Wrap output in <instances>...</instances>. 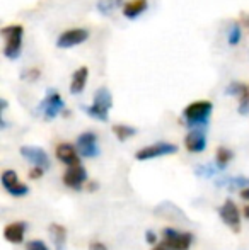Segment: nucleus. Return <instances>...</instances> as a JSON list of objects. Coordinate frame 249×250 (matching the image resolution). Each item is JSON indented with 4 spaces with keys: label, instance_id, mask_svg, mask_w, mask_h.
I'll return each mask as SVG.
<instances>
[{
    "label": "nucleus",
    "instance_id": "obj_4",
    "mask_svg": "<svg viewBox=\"0 0 249 250\" xmlns=\"http://www.w3.org/2000/svg\"><path fill=\"white\" fill-rule=\"evenodd\" d=\"M63 109H65V102H63L60 92L55 89H48L46 97H45L43 102L40 104V111L43 112L45 119L51 121V119H55L60 114Z\"/></svg>",
    "mask_w": 249,
    "mask_h": 250
},
{
    "label": "nucleus",
    "instance_id": "obj_31",
    "mask_svg": "<svg viewBox=\"0 0 249 250\" xmlns=\"http://www.w3.org/2000/svg\"><path fill=\"white\" fill-rule=\"evenodd\" d=\"M241 198H243V199H249V188H246L244 191H241Z\"/></svg>",
    "mask_w": 249,
    "mask_h": 250
},
{
    "label": "nucleus",
    "instance_id": "obj_27",
    "mask_svg": "<svg viewBox=\"0 0 249 250\" xmlns=\"http://www.w3.org/2000/svg\"><path fill=\"white\" fill-rule=\"evenodd\" d=\"M40 75H41L40 70H38V68H31V70H27V72L23 73V79L24 80H31V82H33V80H36Z\"/></svg>",
    "mask_w": 249,
    "mask_h": 250
},
{
    "label": "nucleus",
    "instance_id": "obj_21",
    "mask_svg": "<svg viewBox=\"0 0 249 250\" xmlns=\"http://www.w3.org/2000/svg\"><path fill=\"white\" fill-rule=\"evenodd\" d=\"M217 186H229V188H246L249 186V179L246 177H227L222 181H217Z\"/></svg>",
    "mask_w": 249,
    "mask_h": 250
},
{
    "label": "nucleus",
    "instance_id": "obj_23",
    "mask_svg": "<svg viewBox=\"0 0 249 250\" xmlns=\"http://www.w3.org/2000/svg\"><path fill=\"white\" fill-rule=\"evenodd\" d=\"M220 168L215 165H200V167H196V175H200V177H212V175H215L217 172H219Z\"/></svg>",
    "mask_w": 249,
    "mask_h": 250
},
{
    "label": "nucleus",
    "instance_id": "obj_20",
    "mask_svg": "<svg viewBox=\"0 0 249 250\" xmlns=\"http://www.w3.org/2000/svg\"><path fill=\"white\" fill-rule=\"evenodd\" d=\"M232 158H234V153L229 148H226V146H219V148H217V167H219L220 170H224Z\"/></svg>",
    "mask_w": 249,
    "mask_h": 250
},
{
    "label": "nucleus",
    "instance_id": "obj_25",
    "mask_svg": "<svg viewBox=\"0 0 249 250\" xmlns=\"http://www.w3.org/2000/svg\"><path fill=\"white\" fill-rule=\"evenodd\" d=\"M249 112V90L246 89L239 96V114H248Z\"/></svg>",
    "mask_w": 249,
    "mask_h": 250
},
{
    "label": "nucleus",
    "instance_id": "obj_13",
    "mask_svg": "<svg viewBox=\"0 0 249 250\" xmlns=\"http://www.w3.org/2000/svg\"><path fill=\"white\" fill-rule=\"evenodd\" d=\"M184 146L191 153H202L206 148V136L202 128H193L184 138Z\"/></svg>",
    "mask_w": 249,
    "mask_h": 250
},
{
    "label": "nucleus",
    "instance_id": "obj_2",
    "mask_svg": "<svg viewBox=\"0 0 249 250\" xmlns=\"http://www.w3.org/2000/svg\"><path fill=\"white\" fill-rule=\"evenodd\" d=\"M0 33H2L3 41H5V44H3V56L9 60L19 58L21 51H23L24 27L21 24H10V26L3 27Z\"/></svg>",
    "mask_w": 249,
    "mask_h": 250
},
{
    "label": "nucleus",
    "instance_id": "obj_26",
    "mask_svg": "<svg viewBox=\"0 0 249 250\" xmlns=\"http://www.w3.org/2000/svg\"><path fill=\"white\" fill-rule=\"evenodd\" d=\"M26 250H48V247L41 240H31L27 242Z\"/></svg>",
    "mask_w": 249,
    "mask_h": 250
},
{
    "label": "nucleus",
    "instance_id": "obj_14",
    "mask_svg": "<svg viewBox=\"0 0 249 250\" xmlns=\"http://www.w3.org/2000/svg\"><path fill=\"white\" fill-rule=\"evenodd\" d=\"M27 225L24 221H14V223L7 225L3 230V237L10 244H21L24 240V231H26Z\"/></svg>",
    "mask_w": 249,
    "mask_h": 250
},
{
    "label": "nucleus",
    "instance_id": "obj_29",
    "mask_svg": "<svg viewBox=\"0 0 249 250\" xmlns=\"http://www.w3.org/2000/svg\"><path fill=\"white\" fill-rule=\"evenodd\" d=\"M145 240H147V244H156L157 242V235L154 233V231H147L145 233Z\"/></svg>",
    "mask_w": 249,
    "mask_h": 250
},
{
    "label": "nucleus",
    "instance_id": "obj_15",
    "mask_svg": "<svg viewBox=\"0 0 249 250\" xmlns=\"http://www.w3.org/2000/svg\"><path fill=\"white\" fill-rule=\"evenodd\" d=\"M57 158L67 165H77L79 164V150L70 143H60L57 146Z\"/></svg>",
    "mask_w": 249,
    "mask_h": 250
},
{
    "label": "nucleus",
    "instance_id": "obj_30",
    "mask_svg": "<svg viewBox=\"0 0 249 250\" xmlns=\"http://www.w3.org/2000/svg\"><path fill=\"white\" fill-rule=\"evenodd\" d=\"M89 250H108L106 245L101 244V242H92V244L89 245Z\"/></svg>",
    "mask_w": 249,
    "mask_h": 250
},
{
    "label": "nucleus",
    "instance_id": "obj_1",
    "mask_svg": "<svg viewBox=\"0 0 249 250\" xmlns=\"http://www.w3.org/2000/svg\"><path fill=\"white\" fill-rule=\"evenodd\" d=\"M213 111V104L210 101H195L188 104L183 111L184 123L189 128H202L208 123Z\"/></svg>",
    "mask_w": 249,
    "mask_h": 250
},
{
    "label": "nucleus",
    "instance_id": "obj_17",
    "mask_svg": "<svg viewBox=\"0 0 249 250\" xmlns=\"http://www.w3.org/2000/svg\"><path fill=\"white\" fill-rule=\"evenodd\" d=\"M149 7L147 0H130L123 5V16L126 19H136L138 16H142Z\"/></svg>",
    "mask_w": 249,
    "mask_h": 250
},
{
    "label": "nucleus",
    "instance_id": "obj_9",
    "mask_svg": "<svg viewBox=\"0 0 249 250\" xmlns=\"http://www.w3.org/2000/svg\"><path fill=\"white\" fill-rule=\"evenodd\" d=\"M219 214H220V218H222V221L230 228V230L239 233L241 231V213H239V209H237L236 203H232L230 199L226 201V203L222 204V208L219 209Z\"/></svg>",
    "mask_w": 249,
    "mask_h": 250
},
{
    "label": "nucleus",
    "instance_id": "obj_3",
    "mask_svg": "<svg viewBox=\"0 0 249 250\" xmlns=\"http://www.w3.org/2000/svg\"><path fill=\"white\" fill-rule=\"evenodd\" d=\"M111 105H113V96L106 87H99L94 94V101L91 105L84 107V111L91 116V118L97 119V121H106L108 112H110Z\"/></svg>",
    "mask_w": 249,
    "mask_h": 250
},
{
    "label": "nucleus",
    "instance_id": "obj_18",
    "mask_svg": "<svg viewBox=\"0 0 249 250\" xmlns=\"http://www.w3.org/2000/svg\"><path fill=\"white\" fill-rule=\"evenodd\" d=\"M50 237H51V242H53L55 249L57 250L65 249V242H67L65 227H62V225H58V223H51L50 225Z\"/></svg>",
    "mask_w": 249,
    "mask_h": 250
},
{
    "label": "nucleus",
    "instance_id": "obj_34",
    "mask_svg": "<svg viewBox=\"0 0 249 250\" xmlns=\"http://www.w3.org/2000/svg\"><path fill=\"white\" fill-rule=\"evenodd\" d=\"M244 213H246V216H248V218H249V206H248V208H246V209H244Z\"/></svg>",
    "mask_w": 249,
    "mask_h": 250
},
{
    "label": "nucleus",
    "instance_id": "obj_5",
    "mask_svg": "<svg viewBox=\"0 0 249 250\" xmlns=\"http://www.w3.org/2000/svg\"><path fill=\"white\" fill-rule=\"evenodd\" d=\"M176 151H178L176 145L159 142V143H154V145L143 146L142 150L136 151L135 158L140 162H145V160H152V158H157V157H164V155H173V153H176Z\"/></svg>",
    "mask_w": 249,
    "mask_h": 250
},
{
    "label": "nucleus",
    "instance_id": "obj_22",
    "mask_svg": "<svg viewBox=\"0 0 249 250\" xmlns=\"http://www.w3.org/2000/svg\"><path fill=\"white\" fill-rule=\"evenodd\" d=\"M241 38H243V31H241L239 24H232L229 29V34H227V43L230 46H237L241 43Z\"/></svg>",
    "mask_w": 249,
    "mask_h": 250
},
{
    "label": "nucleus",
    "instance_id": "obj_8",
    "mask_svg": "<svg viewBox=\"0 0 249 250\" xmlns=\"http://www.w3.org/2000/svg\"><path fill=\"white\" fill-rule=\"evenodd\" d=\"M164 235V245L169 247L171 250H188L193 242L191 233H180V231L173 230V228H166L162 231Z\"/></svg>",
    "mask_w": 249,
    "mask_h": 250
},
{
    "label": "nucleus",
    "instance_id": "obj_33",
    "mask_svg": "<svg viewBox=\"0 0 249 250\" xmlns=\"http://www.w3.org/2000/svg\"><path fill=\"white\" fill-rule=\"evenodd\" d=\"M244 24H246V26L249 27V16H248V17H244Z\"/></svg>",
    "mask_w": 249,
    "mask_h": 250
},
{
    "label": "nucleus",
    "instance_id": "obj_16",
    "mask_svg": "<svg viewBox=\"0 0 249 250\" xmlns=\"http://www.w3.org/2000/svg\"><path fill=\"white\" fill-rule=\"evenodd\" d=\"M87 79H89V68L87 66H80L79 70H75L72 75V82H70V92L73 96L82 94L84 89H86Z\"/></svg>",
    "mask_w": 249,
    "mask_h": 250
},
{
    "label": "nucleus",
    "instance_id": "obj_7",
    "mask_svg": "<svg viewBox=\"0 0 249 250\" xmlns=\"http://www.w3.org/2000/svg\"><path fill=\"white\" fill-rule=\"evenodd\" d=\"M0 181H2L3 189L14 198H23V196H26L29 192V188L19 181V177H17V174L14 170H3Z\"/></svg>",
    "mask_w": 249,
    "mask_h": 250
},
{
    "label": "nucleus",
    "instance_id": "obj_24",
    "mask_svg": "<svg viewBox=\"0 0 249 250\" xmlns=\"http://www.w3.org/2000/svg\"><path fill=\"white\" fill-rule=\"evenodd\" d=\"M246 89H248V87L244 85V83H241V82H232V83H230V85L226 89V94H227V96H237V97H239L241 94H243Z\"/></svg>",
    "mask_w": 249,
    "mask_h": 250
},
{
    "label": "nucleus",
    "instance_id": "obj_19",
    "mask_svg": "<svg viewBox=\"0 0 249 250\" xmlns=\"http://www.w3.org/2000/svg\"><path fill=\"white\" fill-rule=\"evenodd\" d=\"M113 133L120 142H126L128 138L136 135V129L133 126H128V125H114L113 126Z\"/></svg>",
    "mask_w": 249,
    "mask_h": 250
},
{
    "label": "nucleus",
    "instance_id": "obj_10",
    "mask_svg": "<svg viewBox=\"0 0 249 250\" xmlns=\"http://www.w3.org/2000/svg\"><path fill=\"white\" fill-rule=\"evenodd\" d=\"M77 150L82 157L92 158L99 155V146H97V135L92 131H86L79 135L77 138Z\"/></svg>",
    "mask_w": 249,
    "mask_h": 250
},
{
    "label": "nucleus",
    "instance_id": "obj_28",
    "mask_svg": "<svg viewBox=\"0 0 249 250\" xmlns=\"http://www.w3.org/2000/svg\"><path fill=\"white\" fill-rule=\"evenodd\" d=\"M43 174H45V168L43 167H34L33 170L29 172V177L31 179H40V177H43Z\"/></svg>",
    "mask_w": 249,
    "mask_h": 250
},
{
    "label": "nucleus",
    "instance_id": "obj_11",
    "mask_svg": "<svg viewBox=\"0 0 249 250\" xmlns=\"http://www.w3.org/2000/svg\"><path fill=\"white\" fill-rule=\"evenodd\" d=\"M86 181H87V172L80 164L68 165L67 172L63 174V184H65L67 188H70V189H75V191L82 189V186H84V182H86Z\"/></svg>",
    "mask_w": 249,
    "mask_h": 250
},
{
    "label": "nucleus",
    "instance_id": "obj_32",
    "mask_svg": "<svg viewBox=\"0 0 249 250\" xmlns=\"http://www.w3.org/2000/svg\"><path fill=\"white\" fill-rule=\"evenodd\" d=\"M152 250H171V249L166 247V245H159V247H156V249H152Z\"/></svg>",
    "mask_w": 249,
    "mask_h": 250
},
{
    "label": "nucleus",
    "instance_id": "obj_6",
    "mask_svg": "<svg viewBox=\"0 0 249 250\" xmlns=\"http://www.w3.org/2000/svg\"><path fill=\"white\" fill-rule=\"evenodd\" d=\"M89 40V31L82 29V27H73V29H68L65 33H62L57 40V46L62 48V50H68V48L79 46V44L86 43Z\"/></svg>",
    "mask_w": 249,
    "mask_h": 250
},
{
    "label": "nucleus",
    "instance_id": "obj_12",
    "mask_svg": "<svg viewBox=\"0 0 249 250\" xmlns=\"http://www.w3.org/2000/svg\"><path fill=\"white\" fill-rule=\"evenodd\" d=\"M21 155L26 158L27 162L38 165V167H43L45 170L50 168V158L48 153L40 146H21Z\"/></svg>",
    "mask_w": 249,
    "mask_h": 250
}]
</instances>
